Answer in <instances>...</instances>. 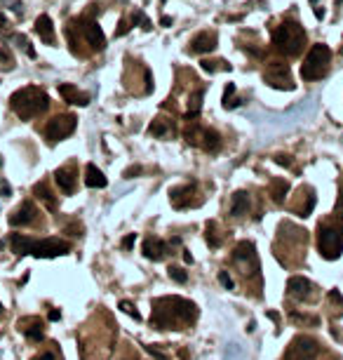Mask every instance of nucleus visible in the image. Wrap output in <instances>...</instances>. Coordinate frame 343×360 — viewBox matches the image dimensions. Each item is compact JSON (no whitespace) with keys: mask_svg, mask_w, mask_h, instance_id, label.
I'll return each mask as SVG.
<instances>
[{"mask_svg":"<svg viewBox=\"0 0 343 360\" xmlns=\"http://www.w3.org/2000/svg\"><path fill=\"white\" fill-rule=\"evenodd\" d=\"M198 311H195V304L188 299H181V297H165V299H158L153 306V325L158 330H167L172 327L177 320L181 322H190L195 320Z\"/></svg>","mask_w":343,"mask_h":360,"instance_id":"f257e3e1","label":"nucleus"},{"mask_svg":"<svg viewBox=\"0 0 343 360\" xmlns=\"http://www.w3.org/2000/svg\"><path fill=\"white\" fill-rule=\"evenodd\" d=\"M12 249L17 252L19 257L24 255H33L38 259H52V257H61L71 252V243L59 238H45V240H35L28 238V236H22V233H12Z\"/></svg>","mask_w":343,"mask_h":360,"instance_id":"f03ea898","label":"nucleus"},{"mask_svg":"<svg viewBox=\"0 0 343 360\" xmlns=\"http://www.w3.org/2000/svg\"><path fill=\"white\" fill-rule=\"evenodd\" d=\"M10 106L22 120H31V118L40 116L43 111H47L50 97H47L45 89L35 87V85H26V87L17 89V92L10 97Z\"/></svg>","mask_w":343,"mask_h":360,"instance_id":"7ed1b4c3","label":"nucleus"},{"mask_svg":"<svg viewBox=\"0 0 343 360\" xmlns=\"http://www.w3.org/2000/svg\"><path fill=\"white\" fill-rule=\"evenodd\" d=\"M273 45L277 52H282L284 57H296L306 45V31L296 22H284L282 26L275 28L273 33Z\"/></svg>","mask_w":343,"mask_h":360,"instance_id":"20e7f679","label":"nucleus"},{"mask_svg":"<svg viewBox=\"0 0 343 360\" xmlns=\"http://www.w3.org/2000/svg\"><path fill=\"white\" fill-rule=\"evenodd\" d=\"M329 64H332V50L327 45L317 43L310 47V52L306 55L303 64H301V78L303 80H320L327 71H329Z\"/></svg>","mask_w":343,"mask_h":360,"instance_id":"39448f33","label":"nucleus"},{"mask_svg":"<svg viewBox=\"0 0 343 360\" xmlns=\"http://www.w3.org/2000/svg\"><path fill=\"white\" fill-rule=\"evenodd\" d=\"M317 249L325 259L334 261L343 252V228L338 226H320L317 231Z\"/></svg>","mask_w":343,"mask_h":360,"instance_id":"423d86ee","label":"nucleus"},{"mask_svg":"<svg viewBox=\"0 0 343 360\" xmlns=\"http://www.w3.org/2000/svg\"><path fill=\"white\" fill-rule=\"evenodd\" d=\"M78 128V118L66 113V116H56L52 118L47 125H45V137L50 139V141H61V139L71 137Z\"/></svg>","mask_w":343,"mask_h":360,"instance_id":"0eeeda50","label":"nucleus"},{"mask_svg":"<svg viewBox=\"0 0 343 360\" xmlns=\"http://www.w3.org/2000/svg\"><path fill=\"white\" fill-rule=\"evenodd\" d=\"M233 261L242 266L244 276H247V273H249V276H256V273H259V257H256V247H254V243H249V240L238 243V247H235V252H233Z\"/></svg>","mask_w":343,"mask_h":360,"instance_id":"6e6552de","label":"nucleus"},{"mask_svg":"<svg viewBox=\"0 0 343 360\" xmlns=\"http://www.w3.org/2000/svg\"><path fill=\"white\" fill-rule=\"evenodd\" d=\"M320 353V346H317L315 339L310 337H296L289 346L287 355L282 360H315Z\"/></svg>","mask_w":343,"mask_h":360,"instance_id":"1a4fd4ad","label":"nucleus"},{"mask_svg":"<svg viewBox=\"0 0 343 360\" xmlns=\"http://www.w3.org/2000/svg\"><path fill=\"white\" fill-rule=\"evenodd\" d=\"M263 80L275 89H294V83H292V76H289L287 64H280V61H273L271 66L266 68Z\"/></svg>","mask_w":343,"mask_h":360,"instance_id":"9d476101","label":"nucleus"},{"mask_svg":"<svg viewBox=\"0 0 343 360\" xmlns=\"http://www.w3.org/2000/svg\"><path fill=\"white\" fill-rule=\"evenodd\" d=\"M78 28H80V33L85 35V40L92 45V50L101 52L106 47V35L94 19H80V22H78Z\"/></svg>","mask_w":343,"mask_h":360,"instance_id":"9b49d317","label":"nucleus"},{"mask_svg":"<svg viewBox=\"0 0 343 360\" xmlns=\"http://www.w3.org/2000/svg\"><path fill=\"white\" fill-rule=\"evenodd\" d=\"M35 217H38V210L31 200H24L22 205L10 214V224L12 226H28V224L35 222Z\"/></svg>","mask_w":343,"mask_h":360,"instance_id":"f8f14e48","label":"nucleus"},{"mask_svg":"<svg viewBox=\"0 0 343 360\" xmlns=\"http://www.w3.org/2000/svg\"><path fill=\"white\" fill-rule=\"evenodd\" d=\"M287 290L292 297H296L299 301H308L313 297V283L308 278H301V276H292L287 283Z\"/></svg>","mask_w":343,"mask_h":360,"instance_id":"ddd939ff","label":"nucleus"},{"mask_svg":"<svg viewBox=\"0 0 343 360\" xmlns=\"http://www.w3.org/2000/svg\"><path fill=\"white\" fill-rule=\"evenodd\" d=\"M216 43H219L216 33L202 31V33H198L193 40H190V47H188V50L193 52V55H207V52H212V50L216 47Z\"/></svg>","mask_w":343,"mask_h":360,"instance_id":"4468645a","label":"nucleus"},{"mask_svg":"<svg viewBox=\"0 0 343 360\" xmlns=\"http://www.w3.org/2000/svg\"><path fill=\"white\" fill-rule=\"evenodd\" d=\"M167 255V243L160 238H146L144 240V257L146 259H153V261H160L165 259Z\"/></svg>","mask_w":343,"mask_h":360,"instance_id":"2eb2a0df","label":"nucleus"},{"mask_svg":"<svg viewBox=\"0 0 343 360\" xmlns=\"http://www.w3.org/2000/svg\"><path fill=\"white\" fill-rule=\"evenodd\" d=\"M59 95L64 97L68 104H75V106H87V104H89V95L80 92L75 85H68V83L59 85Z\"/></svg>","mask_w":343,"mask_h":360,"instance_id":"dca6fc26","label":"nucleus"},{"mask_svg":"<svg viewBox=\"0 0 343 360\" xmlns=\"http://www.w3.org/2000/svg\"><path fill=\"white\" fill-rule=\"evenodd\" d=\"M33 28L45 45H54V24H52V19L47 17V14H40V17L35 19Z\"/></svg>","mask_w":343,"mask_h":360,"instance_id":"f3484780","label":"nucleus"},{"mask_svg":"<svg viewBox=\"0 0 343 360\" xmlns=\"http://www.w3.org/2000/svg\"><path fill=\"white\" fill-rule=\"evenodd\" d=\"M85 184H87L89 189H106L108 179L104 177V172H101L94 163H89V165L85 167Z\"/></svg>","mask_w":343,"mask_h":360,"instance_id":"a211bd4d","label":"nucleus"},{"mask_svg":"<svg viewBox=\"0 0 343 360\" xmlns=\"http://www.w3.org/2000/svg\"><path fill=\"white\" fill-rule=\"evenodd\" d=\"M54 182L59 184V189L64 193H73L75 191V177H73V170H68V167H59L54 172Z\"/></svg>","mask_w":343,"mask_h":360,"instance_id":"6ab92c4d","label":"nucleus"},{"mask_svg":"<svg viewBox=\"0 0 343 360\" xmlns=\"http://www.w3.org/2000/svg\"><path fill=\"white\" fill-rule=\"evenodd\" d=\"M247 210H249V195L244 193V191H238V193L231 198V214L242 217V214H247Z\"/></svg>","mask_w":343,"mask_h":360,"instance_id":"aec40b11","label":"nucleus"},{"mask_svg":"<svg viewBox=\"0 0 343 360\" xmlns=\"http://www.w3.org/2000/svg\"><path fill=\"white\" fill-rule=\"evenodd\" d=\"M221 146V137L214 132V130H202V139H200V149L209 151V153H216Z\"/></svg>","mask_w":343,"mask_h":360,"instance_id":"412c9836","label":"nucleus"},{"mask_svg":"<svg viewBox=\"0 0 343 360\" xmlns=\"http://www.w3.org/2000/svg\"><path fill=\"white\" fill-rule=\"evenodd\" d=\"M202 99H205V89H195L193 95H190V99H188V113H186V120H193V118L200 113V109H202Z\"/></svg>","mask_w":343,"mask_h":360,"instance_id":"4be33fe9","label":"nucleus"},{"mask_svg":"<svg viewBox=\"0 0 343 360\" xmlns=\"http://www.w3.org/2000/svg\"><path fill=\"white\" fill-rule=\"evenodd\" d=\"M289 193V184L284 179H273L271 182V195L275 203H284V195Z\"/></svg>","mask_w":343,"mask_h":360,"instance_id":"5701e85b","label":"nucleus"},{"mask_svg":"<svg viewBox=\"0 0 343 360\" xmlns=\"http://www.w3.org/2000/svg\"><path fill=\"white\" fill-rule=\"evenodd\" d=\"M33 193L38 195V198L43 200V203L50 207V210H54V195H52V191L47 189V184H43V182L35 184V186H33Z\"/></svg>","mask_w":343,"mask_h":360,"instance_id":"b1692460","label":"nucleus"},{"mask_svg":"<svg viewBox=\"0 0 343 360\" xmlns=\"http://www.w3.org/2000/svg\"><path fill=\"white\" fill-rule=\"evenodd\" d=\"M148 132L153 134V137H167V134H169V125H167L165 120H153Z\"/></svg>","mask_w":343,"mask_h":360,"instance_id":"393cba45","label":"nucleus"},{"mask_svg":"<svg viewBox=\"0 0 343 360\" xmlns=\"http://www.w3.org/2000/svg\"><path fill=\"white\" fill-rule=\"evenodd\" d=\"M14 43H17V47H19V50H24L28 57H31V59H35V50H33V47H31V40H28L26 35L17 33V35H14Z\"/></svg>","mask_w":343,"mask_h":360,"instance_id":"a878e982","label":"nucleus"},{"mask_svg":"<svg viewBox=\"0 0 343 360\" xmlns=\"http://www.w3.org/2000/svg\"><path fill=\"white\" fill-rule=\"evenodd\" d=\"M167 273H169V278L174 280V283H179V285H183L186 280H188V273L183 271V268H179V266H169Z\"/></svg>","mask_w":343,"mask_h":360,"instance_id":"bb28decb","label":"nucleus"},{"mask_svg":"<svg viewBox=\"0 0 343 360\" xmlns=\"http://www.w3.org/2000/svg\"><path fill=\"white\" fill-rule=\"evenodd\" d=\"M233 95H235V85H233V83H228L226 92H223V106H226V109H235V106L240 104L238 99H233Z\"/></svg>","mask_w":343,"mask_h":360,"instance_id":"cd10ccee","label":"nucleus"},{"mask_svg":"<svg viewBox=\"0 0 343 360\" xmlns=\"http://www.w3.org/2000/svg\"><path fill=\"white\" fill-rule=\"evenodd\" d=\"M24 334H26L28 339H33V341H40L43 339V325H31V327H24Z\"/></svg>","mask_w":343,"mask_h":360,"instance_id":"c85d7f7f","label":"nucleus"},{"mask_svg":"<svg viewBox=\"0 0 343 360\" xmlns=\"http://www.w3.org/2000/svg\"><path fill=\"white\" fill-rule=\"evenodd\" d=\"M0 66H5L7 71L14 68V59H12V52L7 47H0Z\"/></svg>","mask_w":343,"mask_h":360,"instance_id":"c756f323","label":"nucleus"},{"mask_svg":"<svg viewBox=\"0 0 343 360\" xmlns=\"http://www.w3.org/2000/svg\"><path fill=\"white\" fill-rule=\"evenodd\" d=\"M207 243H209V247H221V238L214 233V224L207 226Z\"/></svg>","mask_w":343,"mask_h":360,"instance_id":"7c9ffc66","label":"nucleus"},{"mask_svg":"<svg viewBox=\"0 0 343 360\" xmlns=\"http://www.w3.org/2000/svg\"><path fill=\"white\" fill-rule=\"evenodd\" d=\"M132 24H141V28H144V31H148V28H150V22L146 19V14L141 10H137L132 14Z\"/></svg>","mask_w":343,"mask_h":360,"instance_id":"2f4dec72","label":"nucleus"},{"mask_svg":"<svg viewBox=\"0 0 343 360\" xmlns=\"http://www.w3.org/2000/svg\"><path fill=\"white\" fill-rule=\"evenodd\" d=\"M120 309L125 311V313H127V316H132L134 320H141V313H139V311L134 309V306L129 304V301H120Z\"/></svg>","mask_w":343,"mask_h":360,"instance_id":"473e14b6","label":"nucleus"},{"mask_svg":"<svg viewBox=\"0 0 343 360\" xmlns=\"http://www.w3.org/2000/svg\"><path fill=\"white\" fill-rule=\"evenodd\" d=\"M219 283H221L226 290H233V287H235V283H233V278L228 276V271H219Z\"/></svg>","mask_w":343,"mask_h":360,"instance_id":"72a5a7b5","label":"nucleus"},{"mask_svg":"<svg viewBox=\"0 0 343 360\" xmlns=\"http://www.w3.org/2000/svg\"><path fill=\"white\" fill-rule=\"evenodd\" d=\"M334 214H336V219H341V222H343V193L338 195V200H336V207H334Z\"/></svg>","mask_w":343,"mask_h":360,"instance_id":"f704fd0d","label":"nucleus"},{"mask_svg":"<svg viewBox=\"0 0 343 360\" xmlns=\"http://www.w3.org/2000/svg\"><path fill=\"white\" fill-rule=\"evenodd\" d=\"M127 31H129V24L125 22V19H122V22L118 24V31H116V35H118V38H120V35H125V33H127Z\"/></svg>","mask_w":343,"mask_h":360,"instance_id":"c9c22d12","label":"nucleus"},{"mask_svg":"<svg viewBox=\"0 0 343 360\" xmlns=\"http://www.w3.org/2000/svg\"><path fill=\"white\" fill-rule=\"evenodd\" d=\"M137 174H141V167H139V165H134V167H127V170H125V177H127V179L137 177Z\"/></svg>","mask_w":343,"mask_h":360,"instance_id":"e433bc0d","label":"nucleus"},{"mask_svg":"<svg viewBox=\"0 0 343 360\" xmlns=\"http://www.w3.org/2000/svg\"><path fill=\"white\" fill-rule=\"evenodd\" d=\"M134 240H137V236H134V233H129V236H125V238H122V247L125 249H129L134 245Z\"/></svg>","mask_w":343,"mask_h":360,"instance_id":"4c0bfd02","label":"nucleus"},{"mask_svg":"<svg viewBox=\"0 0 343 360\" xmlns=\"http://www.w3.org/2000/svg\"><path fill=\"white\" fill-rule=\"evenodd\" d=\"M146 351H148V353L153 355L155 360H167V355H162L160 351H158V349H153V346H146Z\"/></svg>","mask_w":343,"mask_h":360,"instance_id":"58836bf2","label":"nucleus"},{"mask_svg":"<svg viewBox=\"0 0 343 360\" xmlns=\"http://www.w3.org/2000/svg\"><path fill=\"white\" fill-rule=\"evenodd\" d=\"M329 301H334V304H341V306H343V297L336 292V290H332V292H329Z\"/></svg>","mask_w":343,"mask_h":360,"instance_id":"ea45409f","label":"nucleus"},{"mask_svg":"<svg viewBox=\"0 0 343 360\" xmlns=\"http://www.w3.org/2000/svg\"><path fill=\"white\" fill-rule=\"evenodd\" d=\"M275 163H277V165H292V160H289V158H287V155H275Z\"/></svg>","mask_w":343,"mask_h":360,"instance_id":"a19ab883","label":"nucleus"},{"mask_svg":"<svg viewBox=\"0 0 343 360\" xmlns=\"http://www.w3.org/2000/svg\"><path fill=\"white\" fill-rule=\"evenodd\" d=\"M47 318H50V320H59V318H61V311L52 309V311H50V316H47Z\"/></svg>","mask_w":343,"mask_h":360,"instance_id":"79ce46f5","label":"nucleus"},{"mask_svg":"<svg viewBox=\"0 0 343 360\" xmlns=\"http://www.w3.org/2000/svg\"><path fill=\"white\" fill-rule=\"evenodd\" d=\"M153 89V83H150V71H146V92Z\"/></svg>","mask_w":343,"mask_h":360,"instance_id":"37998d69","label":"nucleus"},{"mask_svg":"<svg viewBox=\"0 0 343 360\" xmlns=\"http://www.w3.org/2000/svg\"><path fill=\"white\" fill-rule=\"evenodd\" d=\"M5 26H7V19H5V14H3V12H0V33H3V31H5Z\"/></svg>","mask_w":343,"mask_h":360,"instance_id":"c03bdc74","label":"nucleus"},{"mask_svg":"<svg viewBox=\"0 0 343 360\" xmlns=\"http://www.w3.org/2000/svg\"><path fill=\"white\" fill-rule=\"evenodd\" d=\"M35 360H56V358H54V353H43V355H38Z\"/></svg>","mask_w":343,"mask_h":360,"instance_id":"a18cd8bd","label":"nucleus"},{"mask_svg":"<svg viewBox=\"0 0 343 360\" xmlns=\"http://www.w3.org/2000/svg\"><path fill=\"white\" fill-rule=\"evenodd\" d=\"M183 261H186V264H193V255H190L188 249H186V252H183Z\"/></svg>","mask_w":343,"mask_h":360,"instance_id":"49530a36","label":"nucleus"},{"mask_svg":"<svg viewBox=\"0 0 343 360\" xmlns=\"http://www.w3.org/2000/svg\"><path fill=\"white\" fill-rule=\"evenodd\" d=\"M22 3H14V5H12V12H14V14H22Z\"/></svg>","mask_w":343,"mask_h":360,"instance_id":"de8ad7c7","label":"nucleus"},{"mask_svg":"<svg viewBox=\"0 0 343 360\" xmlns=\"http://www.w3.org/2000/svg\"><path fill=\"white\" fill-rule=\"evenodd\" d=\"M160 24H162V26H172V17H162Z\"/></svg>","mask_w":343,"mask_h":360,"instance_id":"09e8293b","label":"nucleus"},{"mask_svg":"<svg viewBox=\"0 0 343 360\" xmlns=\"http://www.w3.org/2000/svg\"><path fill=\"white\" fill-rule=\"evenodd\" d=\"M268 318H271V320H280V316H277V313H275V311H271V313H268Z\"/></svg>","mask_w":343,"mask_h":360,"instance_id":"8fccbe9b","label":"nucleus"},{"mask_svg":"<svg viewBox=\"0 0 343 360\" xmlns=\"http://www.w3.org/2000/svg\"><path fill=\"white\" fill-rule=\"evenodd\" d=\"M341 3H343V0H336V5H341Z\"/></svg>","mask_w":343,"mask_h":360,"instance_id":"3c124183","label":"nucleus"},{"mask_svg":"<svg viewBox=\"0 0 343 360\" xmlns=\"http://www.w3.org/2000/svg\"><path fill=\"white\" fill-rule=\"evenodd\" d=\"M0 313H3V304H0Z\"/></svg>","mask_w":343,"mask_h":360,"instance_id":"603ef678","label":"nucleus"},{"mask_svg":"<svg viewBox=\"0 0 343 360\" xmlns=\"http://www.w3.org/2000/svg\"><path fill=\"white\" fill-rule=\"evenodd\" d=\"M162 3H165V0H162Z\"/></svg>","mask_w":343,"mask_h":360,"instance_id":"864d4df0","label":"nucleus"}]
</instances>
